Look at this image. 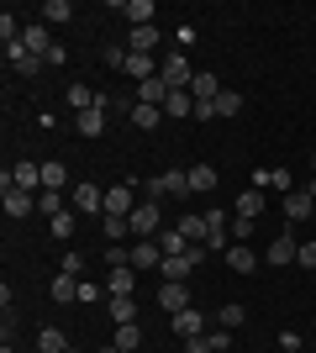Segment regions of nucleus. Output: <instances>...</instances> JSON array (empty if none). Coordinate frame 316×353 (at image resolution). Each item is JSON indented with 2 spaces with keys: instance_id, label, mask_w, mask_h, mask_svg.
I'll return each mask as SVG.
<instances>
[{
  "instance_id": "1",
  "label": "nucleus",
  "mask_w": 316,
  "mask_h": 353,
  "mask_svg": "<svg viewBox=\"0 0 316 353\" xmlns=\"http://www.w3.org/2000/svg\"><path fill=\"white\" fill-rule=\"evenodd\" d=\"M0 201H6V216H11V221H21V216H32V211H37V195L21 190V185H11V169L0 174Z\"/></svg>"
},
{
  "instance_id": "2",
  "label": "nucleus",
  "mask_w": 316,
  "mask_h": 353,
  "mask_svg": "<svg viewBox=\"0 0 316 353\" xmlns=\"http://www.w3.org/2000/svg\"><path fill=\"white\" fill-rule=\"evenodd\" d=\"M190 190V174L185 169H164V174H153L143 185V201H164V195H185Z\"/></svg>"
},
{
  "instance_id": "3",
  "label": "nucleus",
  "mask_w": 316,
  "mask_h": 353,
  "mask_svg": "<svg viewBox=\"0 0 316 353\" xmlns=\"http://www.w3.org/2000/svg\"><path fill=\"white\" fill-rule=\"evenodd\" d=\"M158 79H164L169 90H190V79H196V63L185 59L180 48H174V53H169L164 63H158Z\"/></svg>"
},
{
  "instance_id": "4",
  "label": "nucleus",
  "mask_w": 316,
  "mask_h": 353,
  "mask_svg": "<svg viewBox=\"0 0 316 353\" xmlns=\"http://www.w3.org/2000/svg\"><path fill=\"white\" fill-rule=\"evenodd\" d=\"M158 232H164V206H158V201H137L132 237H158Z\"/></svg>"
},
{
  "instance_id": "5",
  "label": "nucleus",
  "mask_w": 316,
  "mask_h": 353,
  "mask_svg": "<svg viewBox=\"0 0 316 353\" xmlns=\"http://www.w3.org/2000/svg\"><path fill=\"white\" fill-rule=\"evenodd\" d=\"M69 211H79V216H105V190L101 185H74V190H69Z\"/></svg>"
},
{
  "instance_id": "6",
  "label": "nucleus",
  "mask_w": 316,
  "mask_h": 353,
  "mask_svg": "<svg viewBox=\"0 0 316 353\" xmlns=\"http://www.w3.org/2000/svg\"><path fill=\"white\" fill-rule=\"evenodd\" d=\"M132 211H137V190L132 185H111V190H105V216H127L132 221Z\"/></svg>"
},
{
  "instance_id": "7",
  "label": "nucleus",
  "mask_w": 316,
  "mask_h": 353,
  "mask_svg": "<svg viewBox=\"0 0 316 353\" xmlns=\"http://www.w3.org/2000/svg\"><path fill=\"white\" fill-rule=\"evenodd\" d=\"M6 59H11V69L21 74V79H32V74L43 69V59H37V53H27V43H6Z\"/></svg>"
},
{
  "instance_id": "8",
  "label": "nucleus",
  "mask_w": 316,
  "mask_h": 353,
  "mask_svg": "<svg viewBox=\"0 0 316 353\" xmlns=\"http://www.w3.org/2000/svg\"><path fill=\"white\" fill-rule=\"evenodd\" d=\"M164 264V248H158V237H137L132 248V269H158Z\"/></svg>"
},
{
  "instance_id": "9",
  "label": "nucleus",
  "mask_w": 316,
  "mask_h": 353,
  "mask_svg": "<svg viewBox=\"0 0 316 353\" xmlns=\"http://www.w3.org/2000/svg\"><path fill=\"white\" fill-rule=\"evenodd\" d=\"M21 43H27V53H37V59L48 63V53H53V43H48V21H32V27H21Z\"/></svg>"
},
{
  "instance_id": "10",
  "label": "nucleus",
  "mask_w": 316,
  "mask_h": 353,
  "mask_svg": "<svg viewBox=\"0 0 316 353\" xmlns=\"http://www.w3.org/2000/svg\"><path fill=\"white\" fill-rule=\"evenodd\" d=\"M158 306H164L169 316H174V311H190V290L174 285V280H164V285H158Z\"/></svg>"
},
{
  "instance_id": "11",
  "label": "nucleus",
  "mask_w": 316,
  "mask_h": 353,
  "mask_svg": "<svg viewBox=\"0 0 316 353\" xmlns=\"http://www.w3.org/2000/svg\"><path fill=\"white\" fill-rule=\"evenodd\" d=\"M295 248H301V243H295L290 232H280L269 243V253H264V264H274V269H280V264H295Z\"/></svg>"
},
{
  "instance_id": "12",
  "label": "nucleus",
  "mask_w": 316,
  "mask_h": 353,
  "mask_svg": "<svg viewBox=\"0 0 316 353\" xmlns=\"http://www.w3.org/2000/svg\"><path fill=\"white\" fill-rule=\"evenodd\" d=\"M227 269H232V274H253V269H258V253L248 248V243H232V248H227Z\"/></svg>"
},
{
  "instance_id": "13",
  "label": "nucleus",
  "mask_w": 316,
  "mask_h": 353,
  "mask_svg": "<svg viewBox=\"0 0 316 353\" xmlns=\"http://www.w3.org/2000/svg\"><path fill=\"white\" fill-rule=\"evenodd\" d=\"M158 48H164V32H158V27H132L127 53H158Z\"/></svg>"
},
{
  "instance_id": "14",
  "label": "nucleus",
  "mask_w": 316,
  "mask_h": 353,
  "mask_svg": "<svg viewBox=\"0 0 316 353\" xmlns=\"http://www.w3.org/2000/svg\"><path fill=\"white\" fill-rule=\"evenodd\" d=\"M158 63L164 59H153V53H132V59H127V74H132L137 85H148V79H158Z\"/></svg>"
},
{
  "instance_id": "15",
  "label": "nucleus",
  "mask_w": 316,
  "mask_h": 353,
  "mask_svg": "<svg viewBox=\"0 0 316 353\" xmlns=\"http://www.w3.org/2000/svg\"><path fill=\"white\" fill-rule=\"evenodd\" d=\"M164 117H174V121L196 117V95H190V90H169V101H164Z\"/></svg>"
},
{
  "instance_id": "16",
  "label": "nucleus",
  "mask_w": 316,
  "mask_h": 353,
  "mask_svg": "<svg viewBox=\"0 0 316 353\" xmlns=\"http://www.w3.org/2000/svg\"><path fill=\"white\" fill-rule=\"evenodd\" d=\"M285 216H290V221H311V216H316V201H311L306 190H290V195H285Z\"/></svg>"
},
{
  "instance_id": "17",
  "label": "nucleus",
  "mask_w": 316,
  "mask_h": 353,
  "mask_svg": "<svg viewBox=\"0 0 316 353\" xmlns=\"http://www.w3.org/2000/svg\"><path fill=\"white\" fill-rule=\"evenodd\" d=\"M74 132H79V137H101V132H105V105L79 111V117H74Z\"/></svg>"
},
{
  "instance_id": "18",
  "label": "nucleus",
  "mask_w": 316,
  "mask_h": 353,
  "mask_svg": "<svg viewBox=\"0 0 316 353\" xmlns=\"http://www.w3.org/2000/svg\"><path fill=\"white\" fill-rule=\"evenodd\" d=\"M174 332L180 338H206V316L200 311H174Z\"/></svg>"
},
{
  "instance_id": "19",
  "label": "nucleus",
  "mask_w": 316,
  "mask_h": 353,
  "mask_svg": "<svg viewBox=\"0 0 316 353\" xmlns=\"http://www.w3.org/2000/svg\"><path fill=\"white\" fill-rule=\"evenodd\" d=\"M190 95H196V101H216V95H222V79H216V74H206V69H196Z\"/></svg>"
},
{
  "instance_id": "20",
  "label": "nucleus",
  "mask_w": 316,
  "mask_h": 353,
  "mask_svg": "<svg viewBox=\"0 0 316 353\" xmlns=\"http://www.w3.org/2000/svg\"><path fill=\"white\" fill-rule=\"evenodd\" d=\"M158 248H164V259H180V253H190V237H185L180 227H164V232H158Z\"/></svg>"
},
{
  "instance_id": "21",
  "label": "nucleus",
  "mask_w": 316,
  "mask_h": 353,
  "mask_svg": "<svg viewBox=\"0 0 316 353\" xmlns=\"http://www.w3.org/2000/svg\"><path fill=\"white\" fill-rule=\"evenodd\" d=\"M137 290V269H111L105 274V295H132Z\"/></svg>"
},
{
  "instance_id": "22",
  "label": "nucleus",
  "mask_w": 316,
  "mask_h": 353,
  "mask_svg": "<svg viewBox=\"0 0 316 353\" xmlns=\"http://www.w3.org/2000/svg\"><path fill=\"white\" fill-rule=\"evenodd\" d=\"M11 185H21V190H43V163H16Z\"/></svg>"
},
{
  "instance_id": "23",
  "label": "nucleus",
  "mask_w": 316,
  "mask_h": 353,
  "mask_svg": "<svg viewBox=\"0 0 316 353\" xmlns=\"http://www.w3.org/2000/svg\"><path fill=\"white\" fill-rule=\"evenodd\" d=\"M105 306H111V322H116V327L137 322V301H132V295H111V301H105Z\"/></svg>"
},
{
  "instance_id": "24",
  "label": "nucleus",
  "mask_w": 316,
  "mask_h": 353,
  "mask_svg": "<svg viewBox=\"0 0 316 353\" xmlns=\"http://www.w3.org/2000/svg\"><path fill=\"white\" fill-rule=\"evenodd\" d=\"M63 101L74 105V117H79V111H95V105H101V95H95L90 85H69V95H63Z\"/></svg>"
},
{
  "instance_id": "25",
  "label": "nucleus",
  "mask_w": 316,
  "mask_h": 353,
  "mask_svg": "<svg viewBox=\"0 0 316 353\" xmlns=\"http://www.w3.org/2000/svg\"><path fill=\"white\" fill-rule=\"evenodd\" d=\"M158 121H164V105H132V127L137 132H153Z\"/></svg>"
},
{
  "instance_id": "26",
  "label": "nucleus",
  "mask_w": 316,
  "mask_h": 353,
  "mask_svg": "<svg viewBox=\"0 0 316 353\" xmlns=\"http://www.w3.org/2000/svg\"><path fill=\"white\" fill-rule=\"evenodd\" d=\"M174 227H180V232L190 237V243H206V232H211V227H206V216H196V211H185V216L174 221Z\"/></svg>"
},
{
  "instance_id": "27",
  "label": "nucleus",
  "mask_w": 316,
  "mask_h": 353,
  "mask_svg": "<svg viewBox=\"0 0 316 353\" xmlns=\"http://www.w3.org/2000/svg\"><path fill=\"white\" fill-rule=\"evenodd\" d=\"M169 101V85L164 79H148V85H137V105H164Z\"/></svg>"
},
{
  "instance_id": "28",
  "label": "nucleus",
  "mask_w": 316,
  "mask_h": 353,
  "mask_svg": "<svg viewBox=\"0 0 316 353\" xmlns=\"http://www.w3.org/2000/svg\"><path fill=\"white\" fill-rule=\"evenodd\" d=\"M53 301H59V306L79 301V280H74V274H53Z\"/></svg>"
},
{
  "instance_id": "29",
  "label": "nucleus",
  "mask_w": 316,
  "mask_h": 353,
  "mask_svg": "<svg viewBox=\"0 0 316 353\" xmlns=\"http://www.w3.org/2000/svg\"><path fill=\"white\" fill-rule=\"evenodd\" d=\"M238 216H248V221L264 216V190H242L238 195Z\"/></svg>"
},
{
  "instance_id": "30",
  "label": "nucleus",
  "mask_w": 316,
  "mask_h": 353,
  "mask_svg": "<svg viewBox=\"0 0 316 353\" xmlns=\"http://www.w3.org/2000/svg\"><path fill=\"white\" fill-rule=\"evenodd\" d=\"M43 16H48V27H63V21H74V0H48Z\"/></svg>"
},
{
  "instance_id": "31",
  "label": "nucleus",
  "mask_w": 316,
  "mask_h": 353,
  "mask_svg": "<svg viewBox=\"0 0 316 353\" xmlns=\"http://www.w3.org/2000/svg\"><path fill=\"white\" fill-rule=\"evenodd\" d=\"M127 16H132V27H153L158 6H153V0H127Z\"/></svg>"
},
{
  "instance_id": "32",
  "label": "nucleus",
  "mask_w": 316,
  "mask_h": 353,
  "mask_svg": "<svg viewBox=\"0 0 316 353\" xmlns=\"http://www.w3.org/2000/svg\"><path fill=\"white\" fill-rule=\"evenodd\" d=\"M63 185H69V169L59 159H48L43 163V190H63Z\"/></svg>"
},
{
  "instance_id": "33",
  "label": "nucleus",
  "mask_w": 316,
  "mask_h": 353,
  "mask_svg": "<svg viewBox=\"0 0 316 353\" xmlns=\"http://www.w3.org/2000/svg\"><path fill=\"white\" fill-rule=\"evenodd\" d=\"M190 174V190H216V169L211 163H196V169H185Z\"/></svg>"
},
{
  "instance_id": "34",
  "label": "nucleus",
  "mask_w": 316,
  "mask_h": 353,
  "mask_svg": "<svg viewBox=\"0 0 316 353\" xmlns=\"http://www.w3.org/2000/svg\"><path fill=\"white\" fill-rule=\"evenodd\" d=\"M37 348H43V353H63V348H69V338H63L59 327H43V332H37Z\"/></svg>"
},
{
  "instance_id": "35",
  "label": "nucleus",
  "mask_w": 316,
  "mask_h": 353,
  "mask_svg": "<svg viewBox=\"0 0 316 353\" xmlns=\"http://www.w3.org/2000/svg\"><path fill=\"white\" fill-rule=\"evenodd\" d=\"M137 343H143V327H137V322L116 327V348H121V353H137Z\"/></svg>"
},
{
  "instance_id": "36",
  "label": "nucleus",
  "mask_w": 316,
  "mask_h": 353,
  "mask_svg": "<svg viewBox=\"0 0 316 353\" xmlns=\"http://www.w3.org/2000/svg\"><path fill=\"white\" fill-rule=\"evenodd\" d=\"M37 211H43V216L53 221V216L63 211V190H43V195H37Z\"/></svg>"
},
{
  "instance_id": "37",
  "label": "nucleus",
  "mask_w": 316,
  "mask_h": 353,
  "mask_svg": "<svg viewBox=\"0 0 316 353\" xmlns=\"http://www.w3.org/2000/svg\"><path fill=\"white\" fill-rule=\"evenodd\" d=\"M242 111V95L238 90H222V95H216V117H238Z\"/></svg>"
},
{
  "instance_id": "38",
  "label": "nucleus",
  "mask_w": 316,
  "mask_h": 353,
  "mask_svg": "<svg viewBox=\"0 0 316 353\" xmlns=\"http://www.w3.org/2000/svg\"><path fill=\"white\" fill-rule=\"evenodd\" d=\"M74 216H79V211H59V216H53V237H59V243L74 237Z\"/></svg>"
},
{
  "instance_id": "39",
  "label": "nucleus",
  "mask_w": 316,
  "mask_h": 353,
  "mask_svg": "<svg viewBox=\"0 0 316 353\" xmlns=\"http://www.w3.org/2000/svg\"><path fill=\"white\" fill-rule=\"evenodd\" d=\"M101 227H105V237H111V243H121V237L132 232V221H127V216H101Z\"/></svg>"
},
{
  "instance_id": "40",
  "label": "nucleus",
  "mask_w": 316,
  "mask_h": 353,
  "mask_svg": "<svg viewBox=\"0 0 316 353\" xmlns=\"http://www.w3.org/2000/svg\"><path fill=\"white\" fill-rule=\"evenodd\" d=\"M105 264L111 269H132V253L121 248V243H105Z\"/></svg>"
},
{
  "instance_id": "41",
  "label": "nucleus",
  "mask_w": 316,
  "mask_h": 353,
  "mask_svg": "<svg viewBox=\"0 0 316 353\" xmlns=\"http://www.w3.org/2000/svg\"><path fill=\"white\" fill-rule=\"evenodd\" d=\"M216 316H222V327H227V332H238V327L248 322V311H242V306H222Z\"/></svg>"
},
{
  "instance_id": "42",
  "label": "nucleus",
  "mask_w": 316,
  "mask_h": 353,
  "mask_svg": "<svg viewBox=\"0 0 316 353\" xmlns=\"http://www.w3.org/2000/svg\"><path fill=\"white\" fill-rule=\"evenodd\" d=\"M59 274H74V280H79V274H85V253L69 248V253H63V264H59Z\"/></svg>"
},
{
  "instance_id": "43",
  "label": "nucleus",
  "mask_w": 316,
  "mask_h": 353,
  "mask_svg": "<svg viewBox=\"0 0 316 353\" xmlns=\"http://www.w3.org/2000/svg\"><path fill=\"white\" fill-rule=\"evenodd\" d=\"M253 232H258V221H248V216H232V243H248Z\"/></svg>"
},
{
  "instance_id": "44",
  "label": "nucleus",
  "mask_w": 316,
  "mask_h": 353,
  "mask_svg": "<svg viewBox=\"0 0 316 353\" xmlns=\"http://www.w3.org/2000/svg\"><path fill=\"white\" fill-rule=\"evenodd\" d=\"M127 59H132L127 48H105V53H101V63H105V69H127Z\"/></svg>"
},
{
  "instance_id": "45",
  "label": "nucleus",
  "mask_w": 316,
  "mask_h": 353,
  "mask_svg": "<svg viewBox=\"0 0 316 353\" xmlns=\"http://www.w3.org/2000/svg\"><path fill=\"white\" fill-rule=\"evenodd\" d=\"M269 190H295V179H290V169H269Z\"/></svg>"
},
{
  "instance_id": "46",
  "label": "nucleus",
  "mask_w": 316,
  "mask_h": 353,
  "mask_svg": "<svg viewBox=\"0 0 316 353\" xmlns=\"http://www.w3.org/2000/svg\"><path fill=\"white\" fill-rule=\"evenodd\" d=\"M295 264H301V269H316V243H301V248H295Z\"/></svg>"
},
{
  "instance_id": "47",
  "label": "nucleus",
  "mask_w": 316,
  "mask_h": 353,
  "mask_svg": "<svg viewBox=\"0 0 316 353\" xmlns=\"http://www.w3.org/2000/svg\"><path fill=\"white\" fill-rule=\"evenodd\" d=\"M206 338H211V348H216V353H227V343H232V332H227V327H216V332H206Z\"/></svg>"
},
{
  "instance_id": "48",
  "label": "nucleus",
  "mask_w": 316,
  "mask_h": 353,
  "mask_svg": "<svg viewBox=\"0 0 316 353\" xmlns=\"http://www.w3.org/2000/svg\"><path fill=\"white\" fill-rule=\"evenodd\" d=\"M185 353H216V348H211V338H185Z\"/></svg>"
},
{
  "instance_id": "49",
  "label": "nucleus",
  "mask_w": 316,
  "mask_h": 353,
  "mask_svg": "<svg viewBox=\"0 0 316 353\" xmlns=\"http://www.w3.org/2000/svg\"><path fill=\"white\" fill-rule=\"evenodd\" d=\"M280 348H285V353H301V332H280Z\"/></svg>"
},
{
  "instance_id": "50",
  "label": "nucleus",
  "mask_w": 316,
  "mask_h": 353,
  "mask_svg": "<svg viewBox=\"0 0 316 353\" xmlns=\"http://www.w3.org/2000/svg\"><path fill=\"white\" fill-rule=\"evenodd\" d=\"M95 353H121V348H116V343H105V348H95Z\"/></svg>"
},
{
  "instance_id": "51",
  "label": "nucleus",
  "mask_w": 316,
  "mask_h": 353,
  "mask_svg": "<svg viewBox=\"0 0 316 353\" xmlns=\"http://www.w3.org/2000/svg\"><path fill=\"white\" fill-rule=\"evenodd\" d=\"M306 195H311V201H316V179H311V185H306Z\"/></svg>"
},
{
  "instance_id": "52",
  "label": "nucleus",
  "mask_w": 316,
  "mask_h": 353,
  "mask_svg": "<svg viewBox=\"0 0 316 353\" xmlns=\"http://www.w3.org/2000/svg\"><path fill=\"white\" fill-rule=\"evenodd\" d=\"M63 353H79V348H63Z\"/></svg>"
},
{
  "instance_id": "53",
  "label": "nucleus",
  "mask_w": 316,
  "mask_h": 353,
  "mask_svg": "<svg viewBox=\"0 0 316 353\" xmlns=\"http://www.w3.org/2000/svg\"><path fill=\"white\" fill-rule=\"evenodd\" d=\"M311 163H316V153H311Z\"/></svg>"
},
{
  "instance_id": "54",
  "label": "nucleus",
  "mask_w": 316,
  "mask_h": 353,
  "mask_svg": "<svg viewBox=\"0 0 316 353\" xmlns=\"http://www.w3.org/2000/svg\"><path fill=\"white\" fill-rule=\"evenodd\" d=\"M37 353H43V348H37Z\"/></svg>"
}]
</instances>
